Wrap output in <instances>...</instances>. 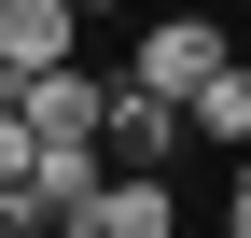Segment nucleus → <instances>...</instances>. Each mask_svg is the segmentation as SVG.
I'll return each mask as SVG.
<instances>
[{
  "instance_id": "2",
  "label": "nucleus",
  "mask_w": 251,
  "mask_h": 238,
  "mask_svg": "<svg viewBox=\"0 0 251 238\" xmlns=\"http://www.w3.org/2000/svg\"><path fill=\"white\" fill-rule=\"evenodd\" d=\"M224 56H237V42H224V28H209V14H153V28H140V56H126V70H140L153 98H196V84L224 70Z\"/></svg>"
},
{
  "instance_id": "11",
  "label": "nucleus",
  "mask_w": 251,
  "mask_h": 238,
  "mask_svg": "<svg viewBox=\"0 0 251 238\" xmlns=\"http://www.w3.org/2000/svg\"><path fill=\"white\" fill-rule=\"evenodd\" d=\"M70 14H140V0H70Z\"/></svg>"
},
{
  "instance_id": "6",
  "label": "nucleus",
  "mask_w": 251,
  "mask_h": 238,
  "mask_svg": "<svg viewBox=\"0 0 251 238\" xmlns=\"http://www.w3.org/2000/svg\"><path fill=\"white\" fill-rule=\"evenodd\" d=\"M98 182H112V140H42V224H70V210H98Z\"/></svg>"
},
{
  "instance_id": "3",
  "label": "nucleus",
  "mask_w": 251,
  "mask_h": 238,
  "mask_svg": "<svg viewBox=\"0 0 251 238\" xmlns=\"http://www.w3.org/2000/svg\"><path fill=\"white\" fill-rule=\"evenodd\" d=\"M98 140H112V168H168L196 126H181V98H153L140 70H112V112H98Z\"/></svg>"
},
{
  "instance_id": "9",
  "label": "nucleus",
  "mask_w": 251,
  "mask_h": 238,
  "mask_svg": "<svg viewBox=\"0 0 251 238\" xmlns=\"http://www.w3.org/2000/svg\"><path fill=\"white\" fill-rule=\"evenodd\" d=\"M224 238H251V154H237V182H224Z\"/></svg>"
},
{
  "instance_id": "12",
  "label": "nucleus",
  "mask_w": 251,
  "mask_h": 238,
  "mask_svg": "<svg viewBox=\"0 0 251 238\" xmlns=\"http://www.w3.org/2000/svg\"><path fill=\"white\" fill-rule=\"evenodd\" d=\"M42 238H98V224H42Z\"/></svg>"
},
{
  "instance_id": "5",
  "label": "nucleus",
  "mask_w": 251,
  "mask_h": 238,
  "mask_svg": "<svg viewBox=\"0 0 251 238\" xmlns=\"http://www.w3.org/2000/svg\"><path fill=\"white\" fill-rule=\"evenodd\" d=\"M14 112H28V126H42V140H98V112H112V84H98V70H84V56H70V70H42V84H28V98H14Z\"/></svg>"
},
{
  "instance_id": "10",
  "label": "nucleus",
  "mask_w": 251,
  "mask_h": 238,
  "mask_svg": "<svg viewBox=\"0 0 251 238\" xmlns=\"http://www.w3.org/2000/svg\"><path fill=\"white\" fill-rule=\"evenodd\" d=\"M0 238H42V196H0Z\"/></svg>"
},
{
  "instance_id": "1",
  "label": "nucleus",
  "mask_w": 251,
  "mask_h": 238,
  "mask_svg": "<svg viewBox=\"0 0 251 238\" xmlns=\"http://www.w3.org/2000/svg\"><path fill=\"white\" fill-rule=\"evenodd\" d=\"M84 56V14L70 0H0V98H28L42 70H70Z\"/></svg>"
},
{
  "instance_id": "4",
  "label": "nucleus",
  "mask_w": 251,
  "mask_h": 238,
  "mask_svg": "<svg viewBox=\"0 0 251 238\" xmlns=\"http://www.w3.org/2000/svg\"><path fill=\"white\" fill-rule=\"evenodd\" d=\"M70 224H98V238H181V196H168V168H112L98 210H70Z\"/></svg>"
},
{
  "instance_id": "7",
  "label": "nucleus",
  "mask_w": 251,
  "mask_h": 238,
  "mask_svg": "<svg viewBox=\"0 0 251 238\" xmlns=\"http://www.w3.org/2000/svg\"><path fill=\"white\" fill-rule=\"evenodd\" d=\"M181 126H196V140H224V154H251V56H224V70L181 98Z\"/></svg>"
},
{
  "instance_id": "8",
  "label": "nucleus",
  "mask_w": 251,
  "mask_h": 238,
  "mask_svg": "<svg viewBox=\"0 0 251 238\" xmlns=\"http://www.w3.org/2000/svg\"><path fill=\"white\" fill-rule=\"evenodd\" d=\"M28 182H42V126L0 98V196H28Z\"/></svg>"
}]
</instances>
